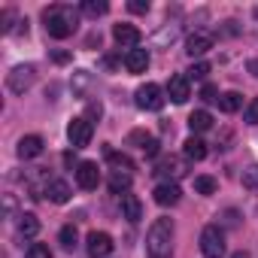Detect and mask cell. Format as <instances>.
Here are the masks:
<instances>
[{
  "mask_svg": "<svg viewBox=\"0 0 258 258\" xmlns=\"http://www.w3.org/2000/svg\"><path fill=\"white\" fill-rule=\"evenodd\" d=\"M43 22H46V34L55 37V40H64V37H70V34L79 28V16H76V10L61 7V4L49 7V10L43 13Z\"/></svg>",
  "mask_w": 258,
  "mask_h": 258,
  "instance_id": "1",
  "label": "cell"
},
{
  "mask_svg": "<svg viewBox=\"0 0 258 258\" xmlns=\"http://www.w3.org/2000/svg\"><path fill=\"white\" fill-rule=\"evenodd\" d=\"M146 255L149 258H170L173 255V222L155 219L146 234Z\"/></svg>",
  "mask_w": 258,
  "mask_h": 258,
  "instance_id": "2",
  "label": "cell"
},
{
  "mask_svg": "<svg viewBox=\"0 0 258 258\" xmlns=\"http://www.w3.org/2000/svg\"><path fill=\"white\" fill-rule=\"evenodd\" d=\"M201 252L207 258H222L225 255V231L219 225H207L201 231Z\"/></svg>",
  "mask_w": 258,
  "mask_h": 258,
  "instance_id": "3",
  "label": "cell"
},
{
  "mask_svg": "<svg viewBox=\"0 0 258 258\" xmlns=\"http://www.w3.org/2000/svg\"><path fill=\"white\" fill-rule=\"evenodd\" d=\"M91 137H94V124H91L85 115H79V118H73V121L67 124V140H70L73 149H85V146L91 143Z\"/></svg>",
  "mask_w": 258,
  "mask_h": 258,
  "instance_id": "4",
  "label": "cell"
},
{
  "mask_svg": "<svg viewBox=\"0 0 258 258\" xmlns=\"http://www.w3.org/2000/svg\"><path fill=\"white\" fill-rule=\"evenodd\" d=\"M34 82H37L34 64H19V67H13V73L7 76V85H10V91H16V94H25Z\"/></svg>",
  "mask_w": 258,
  "mask_h": 258,
  "instance_id": "5",
  "label": "cell"
},
{
  "mask_svg": "<svg viewBox=\"0 0 258 258\" xmlns=\"http://www.w3.org/2000/svg\"><path fill=\"white\" fill-rule=\"evenodd\" d=\"M164 91H161V85H155V82H146V85H140L137 88V106L140 109H149V112H158L161 106H164Z\"/></svg>",
  "mask_w": 258,
  "mask_h": 258,
  "instance_id": "6",
  "label": "cell"
},
{
  "mask_svg": "<svg viewBox=\"0 0 258 258\" xmlns=\"http://www.w3.org/2000/svg\"><path fill=\"white\" fill-rule=\"evenodd\" d=\"M152 173H158V176H167V182L170 179H179V176H185L188 173V164L182 161V158H176V155H164L158 164H155V170Z\"/></svg>",
  "mask_w": 258,
  "mask_h": 258,
  "instance_id": "7",
  "label": "cell"
},
{
  "mask_svg": "<svg viewBox=\"0 0 258 258\" xmlns=\"http://www.w3.org/2000/svg\"><path fill=\"white\" fill-rule=\"evenodd\" d=\"M85 246H88V255L91 258H106L115 249V243H112V237L106 231H91L88 240H85Z\"/></svg>",
  "mask_w": 258,
  "mask_h": 258,
  "instance_id": "8",
  "label": "cell"
},
{
  "mask_svg": "<svg viewBox=\"0 0 258 258\" xmlns=\"http://www.w3.org/2000/svg\"><path fill=\"white\" fill-rule=\"evenodd\" d=\"M76 182H79V188L94 191V188L100 185V170H97V164H94V161H82V164H76Z\"/></svg>",
  "mask_w": 258,
  "mask_h": 258,
  "instance_id": "9",
  "label": "cell"
},
{
  "mask_svg": "<svg viewBox=\"0 0 258 258\" xmlns=\"http://www.w3.org/2000/svg\"><path fill=\"white\" fill-rule=\"evenodd\" d=\"M213 46H216V40H213V34H207V31H195V34L185 40V52H188L191 58H201V55H207Z\"/></svg>",
  "mask_w": 258,
  "mask_h": 258,
  "instance_id": "10",
  "label": "cell"
},
{
  "mask_svg": "<svg viewBox=\"0 0 258 258\" xmlns=\"http://www.w3.org/2000/svg\"><path fill=\"white\" fill-rule=\"evenodd\" d=\"M152 198H155V204H158V207H173V204H179L182 191H179V185H176V182H158V185H155V191H152Z\"/></svg>",
  "mask_w": 258,
  "mask_h": 258,
  "instance_id": "11",
  "label": "cell"
},
{
  "mask_svg": "<svg viewBox=\"0 0 258 258\" xmlns=\"http://www.w3.org/2000/svg\"><path fill=\"white\" fill-rule=\"evenodd\" d=\"M167 97H170L173 103H185V100L191 97L188 79H185V76H170V82H167Z\"/></svg>",
  "mask_w": 258,
  "mask_h": 258,
  "instance_id": "12",
  "label": "cell"
},
{
  "mask_svg": "<svg viewBox=\"0 0 258 258\" xmlns=\"http://www.w3.org/2000/svg\"><path fill=\"white\" fill-rule=\"evenodd\" d=\"M43 149H46V143H43V137H37V134H28V137L19 140V158H25V161L43 155Z\"/></svg>",
  "mask_w": 258,
  "mask_h": 258,
  "instance_id": "13",
  "label": "cell"
},
{
  "mask_svg": "<svg viewBox=\"0 0 258 258\" xmlns=\"http://www.w3.org/2000/svg\"><path fill=\"white\" fill-rule=\"evenodd\" d=\"M124 67H127V73H146V67H149V52H146V49H127Z\"/></svg>",
  "mask_w": 258,
  "mask_h": 258,
  "instance_id": "14",
  "label": "cell"
},
{
  "mask_svg": "<svg viewBox=\"0 0 258 258\" xmlns=\"http://www.w3.org/2000/svg\"><path fill=\"white\" fill-rule=\"evenodd\" d=\"M43 195H46L52 204H67V201H70V185H67L64 179H49L46 188H43Z\"/></svg>",
  "mask_w": 258,
  "mask_h": 258,
  "instance_id": "15",
  "label": "cell"
},
{
  "mask_svg": "<svg viewBox=\"0 0 258 258\" xmlns=\"http://www.w3.org/2000/svg\"><path fill=\"white\" fill-rule=\"evenodd\" d=\"M121 216L127 222H140L143 219V204L137 195H121Z\"/></svg>",
  "mask_w": 258,
  "mask_h": 258,
  "instance_id": "16",
  "label": "cell"
},
{
  "mask_svg": "<svg viewBox=\"0 0 258 258\" xmlns=\"http://www.w3.org/2000/svg\"><path fill=\"white\" fill-rule=\"evenodd\" d=\"M112 37H115L118 46H137L140 43V31L134 25H115L112 28Z\"/></svg>",
  "mask_w": 258,
  "mask_h": 258,
  "instance_id": "17",
  "label": "cell"
},
{
  "mask_svg": "<svg viewBox=\"0 0 258 258\" xmlns=\"http://www.w3.org/2000/svg\"><path fill=\"white\" fill-rule=\"evenodd\" d=\"M182 152H185V158H188V161H204V158H207V143H204L201 137H195V134H191V137L182 143Z\"/></svg>",
  "mask_w": 258,
  "mask_h": 258,
  "instance_id": "18",
  "label": "cell"
},
{
  "mask_svg": "<svg viewBox=\"0 0 258 258\" xmlns=\"http://www.w3.org/2000/svg\"><path fill=\"white\" fill-rule=\"evenodd\" d=\"M188 127H191L195 134H204V131H210V127H213V115L207 109H195L188 115Z\"/></svg>",
  "mask_w": 258,
  "mask_h": 258,
  "instance_id": "19",
  "label": "cell"
},
{
  "mask_svg": "<svg viewBox=\"0 0 258 258\" xmlns=\"http://www.w3.org/2000/svg\"><path fill=\"white\" fill-rule=\"evenodd\" d=\"M19 234L22 237H37L40 234V219L34 213H22L19 216Z\"/></svg>",
  "mask_w": 258,
  "mask_h": 258,
  "instance_id": "20",
  "label": "cell"
},
{
  "mask_svg": "<svg viewBox=\"0 0 258 258\" xmlns=\"http://www.w3.org/2000/svg\"><path fill=\"white\" fill-rule=\"evenodd\" d=\"M127 188H131V173L112 170V176H109V191H112V195H127Z\"/></svg>",
  "mask_w": 258,
  "mask_h": 258,
  "instance_id": "21",
  "label": "cell"
},
{
  "mask_svg": "<svg viewBox=\"0 0 258 258\" xmlns=\"http://www.w3.org/2000/svg\"><path fill=\"white\" fill-rule=\"evenodd\" d=\"M240 106H243V97H240L237 91H225V94H219V109H222V112L231 115V112H237Z\"/></svg>",
  "mask_w": 258,
  "mask_h": 258,
  "instance_id": "22",
  "label": "cell"
},
{
  "mask_svg": "<svg viewBox=\"0 0 258 258\" xmlns=\"http://www.w3.org/2000/svg\"><path fill=\"white\" fill-rule=\"evenodd\" d=\"M58 243H61L67 252H73V249H76V243H79L76 228H73V225H64V228H61V234H58Z\"/></svg>",
  "mask_w": 258,
  "mask_h": 258,
  "instance_id": "23",
  "label": "cell"
},
{
  "mask_svg": "<svg viewBox=\"0 0 258 258\" xmlns=\"http://www.w3.org/2000/svg\"><path fill=\"white\" fill-rule=\"evenodd\" d=\"M106 158H109V164H112L115 170H121V173H131V170H134V164H131V158H127V155H118V152L106 149Z\"/></svg>",
  "mask_w": 258,
  "mask_h": 258,
  "instance_id": "24",
  "label": "cell"
},
{
  "mask_svg": "<svg viewBox=\"0 0 258 258\" xmlns=\"http://www.w3.org/2000/svg\"><path fill=\"white\" fill-rule=\"evenodd\" d=\"M106 4H103V0H85V4H82V13L88 16V19H97V16H106Z\"/></svg>",
  "mask_w": 258,
  "mask_h": 258,
  "instance_id": "25",
  "label": "cell"
},
{
  "mask_svg": "<svg viewBox=\"0 0 258 258\" xmlns=\"http://www.w3.org/2000/svg\"><path fill=\"white\" fill-rule=\"evenodd\" d=\"M216 188H219V182L213 176H195V191L198 195H216Z\"/></svg>",
  "mask_w": 258,
  "mask_h": 258,
  "instance_id": "26",
  "label": "cell"
},
{
  "mask_svg": "<svg viewBox=\"0 0 258 258\" xmlns=\"http://www.w3.org/2000/svg\"><path fill=\"white\" fill-rule=\"evenodd\" d=\"M243 188H252V191H258V164H249L246 170H243Z\"/></svg>",
  "mask_w": 258,
  "mask_h": 258,
  "instance_id": "27",
  "label": "cell"
},
{
  "mask_svg": "<svg viewBox=\"0 0 258 258\" xmlns=\"http://www.w3.org/2000/svg\"><path fill=\"white\" fill-rule=\"evenodd\" d=\"M207 73H210V64H207V61H195V64L188 67V76H185V79H207Z\"/></svg>",
  "mask_w": 258,
  "mask_h": 258,
  "instance_id": "28",
  "label": "cell"
},
{
  "mask_svg": "<svg viewBox=\"0 0 258 258\" xmlns=\"http://www.w3.org/2000/svg\"><path fill=\"white\" fill-rule=\"evenodd\" d=\"M25 258H52V252H49L46 243H31L28 252H25Z\"/></svg>",
  "mask_w": 258,
  "mask_h": 258,
  "instance_id": "29",
  "label": "cell"
},
{
  "mask_svg": "<svg viewBox=\"0 0 258 258\" xmlns=\"http://www.w3.org/2000/svg\"><path fill=\"white\" fill-rule=\"evenodd\" d=\"M243 118H246V124H258V97H252V100L246 103Z\"/></svg>",
  "mask_w": 258,
  "mask_h": 258,
  "instance_id": "30",
  "label": "cell"
},
{
  "mask_svg": "<svg viewBox=\"0 0 258 258\" xmlns=\"http://www.w3.org/2000/svg\"><path fill=\"white\" fill-rule=\"evenodd\" d=\"M201 100H207V103H213V100H219V88H216L213 82H207V85L201 88Z\"/></svg>",
  "mask_w": 258,
  "mask_h": 258,
  "instance_id": "31",
  "label": "cell"
},
{
  "mask_svg": "<svg viewBox=\"0 0 258 258\" xmlns=\"http://www.w3.org/2000/svg\"><path fill=\"white\" fill-rule=\"evenodd\" d=\"M127 10H131L134 16H146V13H149V0H131V4H127Z\"/></svg>",
  "mask_w": 258,
  "mask_h": 258,
  "instance_id": "32",
  "label": "cell"
},
{
  "mask_svg": "<svg viewBox=\"0 0 258 258\" xmlns=\"http://www.w3.org/2000/svg\"><path fill=\"white\" fill-rule=\"evenodd\" d=\"M127 140H131V143H137V146H140V149H143V146H146V143H149V140H152V137H149V134H146V131H131V137H127Z\"/></svg>",
  "mask_w": 258,
  "mask_h": 258,
  "instance_id": "33",
  "label": "cell"
},
{
  "mask_svg": "<svg viewBox=\"0 0 258 258\" xmlns=\"http://www.w3.org/2000/svg\"><path fill=\"white\" fill-rule=\"evenodd\" d=\"M143 152H146V155H149V158H155V155H158V152H161V143H158V140H155V137H152V140H149V143H146V146H143Z\"/></svg>",
  "mask_w": 258,
  "mask_h": 258,
  "instance_id": "34",
  "label": "cell"
},
{
  "mask_svg": "<svg viewBox=\"0 0 258 258\" xmlns=\"http://www.w3.org/2000/svg\"><path fill=\"white\" fill-rule=\"evenodd\" d=\"M70 58H73V55H70V52H64V49H55V52H52V61H55V64H67Z\"/></svg>",
  "mask_w": 258,
  "mask_h": 258,
  "instance_id": "35",
  "label": "cell"
},
{
  "mask_svg": "<svg viewBox=\"0 0 258 258\" xmlns=\"http://www.w3.org/2000/svg\"><path fill=\"white\" fill-rule=\"evenodd\" d=\"M100 112H103V109H100V103H94V100H91V103H88V115H85V118H88V121H91V118H100Z\"/></svg>",
  "mask_w": 258,
  "mask_h": 258,
  "instance_id": "36",
  "label": "cell"
},
{
  "mask_svg": "<svg viewBox=\"0 0 258 258\" xmlns=\"http://www.w3.org/2000/svg\"><path fill=\"white\" fill-rule=\"evenodd\" d=\"M246 70H249L252 76H258V58H249V61H246Z\"/></svg>",
  "mask_w": 258,
  "mask_h": 258,
  "instance_id": "37",
  "label": "cell"
},
{
  "mask_svg": "<svg viewBox=\"0 0 258 258\" xmlns=\"http://www.w3.org/2000/svg\"><path fill=\"white\" fill-rule=\"evenodd\" d=\"M231 258H249V255H246V252H234Z\"/></svg>",
  "mask_w": 258,
  "mask_h": 258,
  "instance_id": "38",
  "label": "cell"
}]
</instances>
